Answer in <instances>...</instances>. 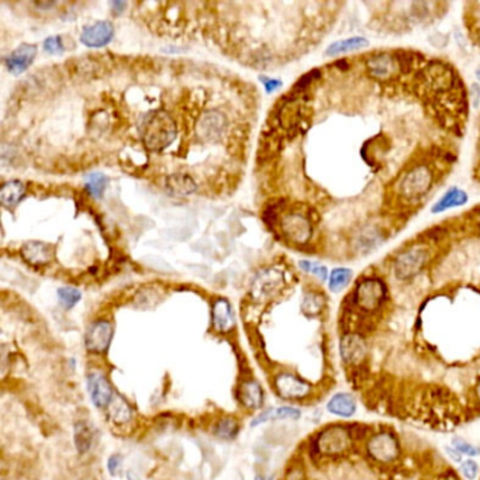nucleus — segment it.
I'll return each instance as SVG.
<instances>
[{
	"label": "nucleus",
	"mask_w": 480,
	"mask_h": 480,
	"mask_svg": "<svg viewBox=\"0 0 480 480\" xmlns=\"http://www.w3.org/2000/svg\"><path fill=\"white\" fill-rule=\"evenodd\" d=\"M177 139V124L166 112L151 113L143 127V140L148 150L162 151Z\"/></svg>",
	"instance_id": "1"
},
{
	"label": "nucleus",
	"mask_w": 480,
	"mask_h": 480,
	"mask_svg": "<svg viewBox=\"0 0 480 480\" xmlns=\"http://www.w3.org/2000/svg\"><path fill=\"white\" fill-rule=\"evenodd\" d=\"M386 285L376 278H366L357 283L353 293V304L364 312L377 310L386 300Z\"/></svg>",
	"instance_id": "2"
},
{
	"label": "nucleus",
	"mask_w": 480,
	"mask_h": 480,
	"mask_svg": "<svg viewBox=\"0 0 480 480\" xmlns=\"http://www.w3.org/2000/svg\"><path fill=\"white\" fill-rule=\"evenodd\" d=\"M351 441L348 425H331L317 436L316 450L324 456H338L349 448Z\"/></svg>",
	"instance_id": "3"
},
{
	"label": "nucleus",
	"mask_w": 480,
	"mask_h": 480,
	"mask_svg": "<svg viewBox=\"0 0 480 480\" xmlns=\"http://www.w3.org/2000/svg\"><path fill=\"white\" fill-rule=\"evenodd\" d=\"M366 454L376 462L391 463L400 456V443L395 434L383 431L371 436L366 444Z\"/></svg>",
	"instance_id": "4"
},
{
	"label": "nucleus",
	"mask_w": 480,
	"mask_h": 480,
	"mask_svg": "<svg viewBox=\"0 0 480 480\" xmlns=\"http://www.w3.org/2000/svg\"><path fill=\"white\" fill-rule=\"evenodd\" d=\"M285 276L283 272L276 268H268L260 271L251 286V296L255 301H268L276 296L283 287Z\"/></svg>",
	"instance_id": "5"
},
{
	"label": "nucleus",
	"mask_w": 480,
	"mask_h": 480,
	"mask_svg": "<svg viewBox=\"0 0 480 480\" xmlns=\"http://www.w3.org/2000/svg\"><path fill=\"white\" fill-rule=\"evenodd\" d=\"M339 355L344 364L349 366H361L368 355V344L362 334L346 332L339 341Z\"/></svg>",
	"instance_id": "6"
},
{
	"label": "nucleus",
	"mask_w": 480,
	"mask_h": 480,
	"mask_svg": "<svg viewBox=\"0 0 480 480\" xmlns=\"http://www.w3.org/2000/svg\"><path fill=\"white\" fill-rule=\"evenodd\" d=\"M113 334H114V330L110 321L98 320L92 323L85 335L86 349L94 354L106 353L113 339Z\"/></svg>",
	"instance_id": "7"
},
{
	"label": "nucleus",
	"mask_w": 480,
	"mask_h": 480,
	"mask_svg": "<svg viewBox=\"0 0 480 480\" xmlns=\"http://www.w3.org/2000/svg\"><path fill=\"white\" fill-rule=\"evenodd\" d=\"M423 82L435 92L450 91L455 85V73L445 64L435 61L431 62L423 72Z\"/></svg>",
	"instance_id": "8"
},
{
	"label": "nucleus",
	"mask_w": 480,
	"mask_h": 480,
	"mask_svg": "<svg viewBox=\"0 0 480 480\" xmlns=\"http://www.w3.org/2000/svg\"><path fill=\"white\" fill-rule=\"evenodd\" d=\"M275 389L285 400H301L312 393V386L292 373H281L275 377Z\"/></svg>",
	"instance_id": "9"
},
{
	"label": "nucleus",
	"mask_w": 480,
	"mask_h": 480,
	"mask_svg": "<svg viewBox=\"0 0 480 480\" xmlns=\"http://www.w3.org/2000/svg\"><path fill=\"white\" fill-rule=\"evenodd\" d=\"M427 255L423 249H409L396 259L395 274L399 281H409L414 278L425 265Z\"/></svg>",
	"instance_id": "10"
},
{
	"label": "nucleus",
	"mask_w": 480,
	"mask_h": 480,
	"mask_svg": "<svg viewBox=\"0 0 480 480\" xmlns=\"http://www.w3.org/2000/svg\"><path fill=\"white\" fill-rule=\"evenodd\" d=\"M431 184L432 175L429 169L425 166H417L406 175L400 185V190L407 197H417L424 195L429 189Z\"/></svg>",
	"instance_id": "11"
},
{
	"label": "nucleus",
	"mask_w": 480,
	"mask_h": 480,
	"mask_svg": "<svg viewBox=\"0 0 480 480\" xmlns=\"http://www.w3.org/2000/svg\"><path fill=\"white\" fill-rule=\"evenodd\" d=\"M114 27L110 21H98L86 26L80 33V41L89 48H102L113 39Z\"/></svg>",
	"instance_id": "12"
},
{
	"label": "nucleus",
	"mask_w": 480,
	"mask_h": 480,
	"mask_svg": "<svg viewBox=\"0 0 480 480\" xmlns=\"http://www.w3.org/2000/svg\"><path fill=\"white\" fill-rule=\"evenodd\" d=\"M282 231L290 241L304 244L312 237V224L301 214H287L282 220Z\"/></svg>",
	"instance_id": "13"
},
{
	"label": "nucleus",
	"mask_w": 480,
	"mask_h": 480,
	"mask_svg": "<svg viewBox=\"0 0 480 480\" xmlns=\"http://www.w3.org/2000/svg\"><path fill=\"white\" fill-rule=\"evenodd\" d=\"M87 390H89L92 403L98 409L107 407L114 396L109 380L105 377V375L99 372H92L89 376H87Z\"/></svg>",
	"instance_id": "14"
},
{
	"label": "nucleus",
	"mask_w": 480,
	"mask_h": 480,
	"mask_svg": "<svg viewBox=\"0 0 480 480\" xmlns=\"http://www.w3.org/2000/svg\"><path fill=\"white\" fill-rule=\"evenodd\" d=\"M226 123L227 120L222 113L218 112L206 113L197 123V127H196L197 136L204 141L218 140L224 133Z\"/></svg>",
	"instance_id": "15"
},
{
	"label": "nucleus",
	"mask_w": 480,
	"mask_h": 480,
	"mask_svg": "<svg viewBox=\"0 0 480 480\" xmlns=\"http://www.w3.org/2000/svg\"><path fill=\"white\" fill-rule=\"evenodd\" d=\"M55 251L53 245L41 242V241H30L23 245L21 256L31 267H44L48 265L54 259Z\"/></svg>",
	"instance_id": "16"
},
{
	"label": "nucleus",
	"mask_w": 480,
	"mask_h": 480,
	"mask_svg": "<svg viewBox=\"0 0 480 480\" xmlns=\"http://www.w3.org/2000/svg\"><path fill=\"white\" fill-rule=\"evenodd\" d=\"M35 55H37L35 46H31V44H23V46H20L17 50L10 53L5 58V65L10 73L21 75L34 62Z\"/></svg>",
	"instance_id": "17"
},
{
	"label": "nucleus",
	"mask_w": 480,
	"mask_h": 480,
	"mask_svg": "<svg viewBox=\"0 0 480 480\" xmlns=\"http://www.w3.org/2000/svg\"><path fill=\"white\" fill-rule=\"evenodd\" d=\"M213 326L218 332H229L235 327V316L229 300L217 299L211 309Z\"/></svg>",
	"instance_id": "18"
},
{
	"label": "nucleus",
	"mask_w": 480,
	"mask_h": 480,
	"mask_svg": "<svg viewBox=\"0 0 480 480\" xmlns=\"http://www.w3.org/2000/svg\"><path fill=\"white\" fill-rule=\"evenodd\" d=\"M358 409L357 399L348 391H338L328 400L327 411L341 418H351L355 416Z\"/></svg>",
	"instance_id": "19"
},
{
	"label": "nucleus",
	"mask_w": 480,
	"mask_h": 480,
	"mask_svg": "<svg viewBox=\"0 0 480 480\" xmlns=\"http://www.w3.org/2000/svg\"><path fill=\"white\" fill-rule=\"evenodd\" d=\"M165 188L169 195L177 197H186L197 190L196 182L185 173L169 175L165 181Z\"/></svg>",
	"instance_id": "20"
},
{
	"label": "nucleus",
	"mask_w": 480,
	"mask_h": 480,
	"mask_svg": "<svg viewBox=\"0 0 480 480\" xmlns=\"http://www.w3.org/2000/svg\"><path fill=\"white\" fill-rule=\"evenodd\" d=\"M237 396L241 405L247 409L256 410L264 405V390H262L260 384L255 380L244 382L238 389Z\"/></svg>",
	"instance_id": "21"
},
{
	"label": "nucleus",
	"mask_w": 480,
	"mask_h": 480,
	"mask_svg": "<svg viewBox=\"0 0 480 480\" xmlns=\"http://www.w3.org/2000/svg\"><path fill=\"white\" fill-rule=\"evenodd\" d=\"M366 66L369 73L376 79H384L391 76V73L399 68L396 65V58H393L386 54L375 55L366 61Z\"/></svg>",
	"instance_id": "22"
},
{
	"label": "nucleus",
	"mask_w": 480,
	"mask_h": 480,
	"mask_svg": "<svg viewBox=\"0 0 480 480\" xmlns=\"http://www.w3.org/2000/svg\"><path fill=\"white\" fill-rule=\"evenodd\" d=\"M468 200H469V196L466 195V192L459 189V188H456V186H454V188H450L441 196V199L432 206L431 211L435 213V214H438V213L447 211V210L454 208V207H461L465 203H468Z\"/></svg>",
	"instance_id": "23"
},
{
	"label": "nucleus",
	"mask_w": 480,
	"mask_h": 480,
	"mask_svg": "<svg viewBox=\"0 0 480 480\" xmlns=\"http://www.w3.org/2000/svg\"><path fill=\"white\" fill-rule=\"evenodd\" d=\"M301 417V413L296 407L283 406V407H274L267 411H262L252 420V427H256L259 424H264L272 420H299Z\"/></svg>",
	"instance_id": "24"
},
{
	"label": "nucleus",
	"mask_w": 480,
	"mask_h": 480,
	"mask_svg": "<svg viewBox=\"0 0 480 480\" xmlns=\"http://www.w3.org/2000/svg\"><path fill=\"white\" fill-rule=\"evenodd\" d=\"M107 407V417L114 424H125L133 417V409L120 395H114Z\"/></svg>",
	"instance_id": "25"
},
{
	"label": "nucleus",
	"mask_w": 480,
	"mask_h": 480,
	"mask_svg": "<svg viewBox=\"0 0 480 480\" xmlns=\"http://www.w3.org/2000/svg\"><path fill=\"white\" fill-rule=\"evenodd\" d=\"M26 195V185L21 181H9L0 189V202L8 208H15Z\"/></svg>",
	"instance_id": "26"
},
{
	"label": "nucleus",
	"mask_w": 480,
	"mask_h": 480,
	"mask_svg": "<svg viewBox=\"0 0 480 480\" xmlns=\"http://www.w3.org/2000/svg\"><path fill=\"white\" fill-rule=\"evenodd\" d=\"M366 46H368L366 38L353 37V38H346V39L332 42L331 46L326 50V54L328 57H335V55H341V54H346V53L358 51L361 48H365Z\"/></svg>",
	"instance_id": "27"
},
{
	"label": "nucleus",
	"mask_w": 480,
	"mask_h": 480,
	"mask_svg": "<svg viewBox=\"0 0 480 480\" xmlns=\"http://www.w3.org/2000/svg\"><path fill=\"white\" fill-rule=\"evenodd\" d=\"M94 440H95V434L91 425H87L83 421L75 425V444L80 454H85L92 448Z\"/></svg>",
	"instance_id": "28"
},
{
	"label": "nucleus",
	"mask_w": 480,
	"mask_h": 480,
	"mask_svg": "<svg viewBox=\"0 0 480 480\" xmlns=\"http://www.w3.org/2000/svg\"><path fill=\"white\" fill-rule=\"evenodd\" d=\"M109 185V179L105 173L92 172L85 178V188L91 196L99 199L103 196L106 188Z\"/></svg>",
	"instance_id": "29"
},
{
	"label": "nucleus",
	"mask_w": 480,
	"mask_h": 480,
	"mask_svg": "<svg viewBox=\"0 0 480 480\" xmlns=\"http://www.w3.org/2000/svg\"><path fill=\"white\" fill-rule=\"evenodd\" d=\"M238 429L240 427L237 420H234L233 417H226V418H222L220 421H217V424L214 425V435L220 440L230 441V440H234L238 435Z\"/></svg>",
	"instance_id": "30"
},
{
	"label": "nucleus",
	"mask_w": 480,
	"mask_h": 480,
	"mask_svg": "<svg viewBox=\"0 0 480 480\" xmlns=\"http://www.w3.org/2000/svg\"><path fill=\"white\" fill-rule=\"evenodd\" d=\"M324 304H326V299H324L323 294L308 293L303 299L301 310H303L304 314H308L310 317H314V316H319L323 312Z\"/></svg>",
	"instance_id": "31"
},
{
	"label": "nucleus",
	"mask_w": 480,
	"mask_h": 480,
	"mask_svg": "<svg viewBox=\"0 0 480 480\" xmlns=\"http://www.w3.org/2000/svg\"><path fill=\"white\" fill-rule=\"evenodd\" d=\"M353 279V271L349 268H335L328 279V287L331 292L338 293Z\"/></svg>",
	"instance_id": "32"
},
{
	"label": "nucleus",
	"mask_w": 480,
	"mask_h": 480,
	"mask_svg": "<svg viewBox=\"0 0 480 480\" xmlns=\"http://www.w3.org/2000/svg\"><path fill=\"white\" fill-rule=\"evenodd\" d=\"M80 297H82L80 292L72 286H65L58 289V300L62 308L66 310H71L72 308H75V304L80 300Z\"/></svg>",
	"instance_id": "33"
},
{
	"label": "nucleus",
	"mask_w": 480,
	"mask_h": 480,
	"mask_svg": "<svg viewBox=\"0 0 480 480\" xmlns=\"http://www.w3.org/2000/svg\"><path fill=\"white\" fill-rule=\"evenodd\" d=\"M451 445H452V448H455L461 455H466V456H469L470 459L480 455V447L468 443L466 440L461 438V436H454L452 441H451Z\"/></svg>",
	"instance_id": "34"
},
{
	"label": "nucleus",
	"mask_w": 480,
	"mask_h": 480,
	"mask_svg": "<svg viewBox=\"0 0 480 480\" xmlns=\"http://www.w3.org/2000/svg\"><path fill=\"white\" fill-rule=\"evenodd\" d=\"M102 69H103V64H100L96 58H85L78 65V72L91 78L100 75Z\"/></svg>",
	"instance_id": "35"
},
{
	"label": "nucleus",
	"mask_w": 480,
	"mask_h": 480,
	"mask_svg": "<svg viewBox=\"0 0 480 480\" xmlns=\"http://www.w3.org/2000/svg\"><path fill=\"white\" fill-rule=\"evenodd\" d=\"M299 267L304 271V272H308V274H312V275H316L320 281H327L328 278V271L326 267L320 265V264H314V262H310V260H301Z\"/></svg>",
	"instance_id": "36"
},
{
	"label": "nucleus",
	"mask_w": 480,
	"mask_h": 480,
	"mask_svg": "<svg viewBox=\"0 0 480 480\" xmlns=\"http://www.w3.org/2000/svg\"><path fill=\"white\" fill-rule=\"evenodd\" d=\"M44 50H46L47 54L51 55H60L64 53V44H62V38L60 35H54V37H48L46 41H44Z\"/></svg>",
	"instance_id": "37"
},
{
	"label": "nucleus",
	"mask_w": 480,
	"mask_h": 480,
	"mask_svg": "<svg viewBox=\"0 0 480 480\" xmlns=\"http://www.w3.org/2000/svg\"><path fill=\"white\" fill-rule=\"evenodd\" d=\"M459 470H461V473L463 474L465 479L474 480L477 477V473H479V465L473 459H466V461H463L461 463Z\"/></svg>",
	"instance_id": "38"
},
{
	"label": "nucleus",
	"mask_w": 480,
	"mask_h": 480,
	"mask_svg": "<svg viewBox=\"0 0 480 480\" xmlns=\"http://www.w3.org/2000/svg\"><path fill=\"white\" fill-rule=\"evenodd\" d=\"M424 235H425L427 240H431V241H440V240H444V238H445L447 230H445V229H441V227H435V229L428 230Z\"/></svg>",
	"instance_id": "39"
},
{
	"label": "nucleus",
	"mask_w": 480,
	"mask_h": 480,
	"mask_svg": "<svg viewBox=\"0 0 480 480\" xmlns=\"http://www.w3.org/2000/svg\"><path fill=\"white\" fill-rule=\"evenodd\" d=\"M121 462H123V458L120 455H112L107 461V469H109V473L112 476H116L120 470V466H121Z\"/></svg>",
	"instance_id": "40"
},
{
	"label": "nucleus",
	"mask_w": 480,
	"mask_h": 480,
	"mask_svg": "<svg viewBox=\"0 0 480 480\" xmlns=\"http://www.w3.org/2000/svg\"><path fill=\"white\" fill-rule=\"evenodd\" d=\"M320 76V72L319 71H313V72H310V73H308V75H304L299 82H297V87H300V89H303V87H305V86H308L309 83H312L316 78H319Z\"/></svg>",
	"instance_id": "41"
},
{
	"label": "nucleus",
	"mask_w": 480,
	"mask_h": 480,
	"mask_svg": "<svg viewBox=\"0 0 480 480\" xmlns=\"http://www.w3.org/2000/svg\"><path fill=\"white\" fill-rule=\"evenodd\" d=\"M262 82H264L265 85V89L268 94H272L275 92L276 89H279V87L282 86V82L278 80V79H268V78H260Z\"/></svg>",
	"instance_id": "42"
},
{
	"label": "nucleus",
	"mask_w": 480,
	"mask_h": 480,
	"mask_svg": "<svg viewBox=\"0 0 480 480\" xmlns=\"http://www.w3.org/2000/svg\"><path fill=\"white\" fill-rule=\"evenodd\" d=\"M125 3L124 2H112L110 3V8H112V10L116 13V15H121L123 12H124V9H125Z\"/></svg>",
	"instance_id": "43"
},
{
	"label": "nucleus",
	"mask_w": 480,
	"mask_h": 480,
	"mask_svg": "<svg viewBox=\"0 0 480 480\" xmlns=\"http://www.w3.org/2000/svg\"><path fill=\"white\" fill-rule=\"evenodd\" d=\"M447 452L452 461H455L456 463H462V455L455 448H447Z\"/></svg>",
	"instance_id": "44"
},
{
	"label": "nucleus",
	"mask_w": 480,
	"mask_h": 480,
	"mask_svg": "<svg viewBox=\"0 0 480 480\" xmlns=\"http://www.w3.org/2000/svg\"><path fill=\"white\" fill-rule=\"evenodd\" d=\"M474 391H476V396H477V400L480 402V379H479V382H477V384H476V389H474Z\"/></svg>",
	"instance_id": "45"
},
{
	"label": "nucleus",
	"mask_w": 480,
	"mask_h": 480,
	"mask_svg": "<svg viewBox=\"0 0 480 480\" xmlns=\"http://www.w3.org/2000/svg\"><path fill=\"white\" fill-rule=\"evenodd\" d=\"M337 66H341L339 69H346V68H348V64H346V61H342V60H341V61L337 62Z\"/></svg>",
	"instance_id": "46"
},
{
	"label": "nucleus",
	"mask_w": 480,
	"mask_h": 480,
	"mask_svg": "<svg viewBox=\"0 0 480 480\" xmlns=\"http://www.w3.org/2000/svg\"><path fill=\"white\" fill-rule=\"evenodd\" d=\"M127 480H139V477H137L134 473L128 472V473H127Z\"/></svg>",
	"instance_id": "47"
},
{
	"label": "nucleus",
	"mask_w": 480,
	"mask_h": 480,
	"mask_svg": "<svg viewBox=\"0 0 480 480\" xmlns=\"http://www.w3.org/2000/svg\"><path fill=\"white\" fill-rule=\"evenodd\" d=\"M255 480H271V479H265V477H262V476H256Z\"/></svg>",
	"instance_id": "48"
},
{
	"label": "nucleus",
	"mask_w": 480,
	"mask_h": 480,
	"mask_svg": "<svg viewBox=\"0 0 480 480\" xmlns=\"http://www.w3.org/2000/svg\"><path fill=\"white\" fill-rule=\"evenodd\" d=\"M477 78H480V71H477Z\"/></svg>",
	"instance_id": "49"
}]
</instances>
